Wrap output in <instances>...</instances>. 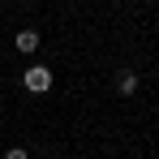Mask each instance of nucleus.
<instances>
[{
    "mask_svg": "<svg viewBox=\"0 0 159 159\" xmlns=\"http://www.w3.org/2000/svg\"><path fill=\"white\" fill-rule=\"evenodd\" d=\"M22 86H26L30 95H48V90H52V73H48L43 65H34V69H26V78H22Z\"/></svg>",
    "mask_w": 159,
    "mask_h": 159,
    "instance_id": "obj_1",
    "label": "nucleus"
},
{
    "mask_svg": "<svg viewBox=\"0 0 159 159\" xmlns=\"http://www.w3.org/2000/svg\"><path fill=\"white\" fill-rule=\"evenodd\" d=\"M4 159H30L26 151H17V146H13V151H4Z\"/></svg>",
    "mask_w": 159,
    "mask_h": 159,
    "instance_id": "obj_4",
    "label": "nucleus"
},
{
    "mask_svg": "<svg viewBox=\"0 0 159 159\" xmlns=\"http://www.w3.org/2000/svg\"><path fill=\"white\" fill-rule=\"evenodd\" d=\"M17 52H39V30H22V34H17Z\"/></svg>",
    "mask_w": 159,
    "mask_h": 159,
    "instance_id": "obj_3",
    "label": "nucleus"
},
{
    "mask_svg": "<svg viewBox=\"0 0 159 159\" xmlns=\"http://www.w3.org/2000/svg\"><path fill=\"white\" fill-rule=\"evenodd\" d=\"M116 90H120V95H133V90H138V73H133V69H120V73H116Z\"/></svg>",
    "mask_w": 159,
    "mask_h": 159,
    "instance_id": "obj_2",
    "label": "nucleus"
}]
</instances>
